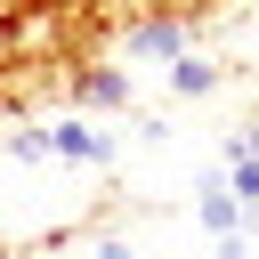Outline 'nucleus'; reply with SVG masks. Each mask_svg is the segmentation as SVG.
<instances>
[{"mask_svg":"<svg viewBox=\"0 0 259 259\" xmlns=\"http://www.w3.org/2000/svg\"><path fill=\"white\" fill-rule=\"evenodd\" d=\"M194 49V32L186 24H170V16H154V24H130V57H162V65H178Z\"/></svg>","mask_w":259,"mask_h":259,"instance_id":"nucleus-2","label":"nucleus"},{"mask_svg":"<svg viewBox=\"0 0 259 259\" xmlns=\"http://www.w3.org/2000/svg\"><path fill=\"white\" fill-rule=\"evenodd\" d=\"M40 154H49V130H16L8 138V162H40Z\"/></svg>","mask_w":259,"mask_h":259,"instance_id":"nucleus-6","label":"nucleus"},{"mask_svg":"<svg viewBox=\"0 0 259 259\" xmlns=\"http://www.w3.org/2000/svg\"><path fill=\"white\" fill-rule=\"evenodd\" d=\"M49 154H57V162H105V154H113V138H105V130H89V121L73 113V121H49Z\"/></svg>","mask_w":259,"mask_h":259,"instance_id":"nucleus-1","label":"nucleus"},{"mask_svg":"<svg viewBox=\"0 0 259 259\" xmlns=\"http://www.w3.org/2000/svg\"><path fill=\"white\" fill-rule=\"evenodd\" d=\"M194 219H202L219 243H227V235H243V202L227 194V178H202V186H194Z\"/></svg>","mask_w":259,"mask_h":259,"instance_id":"nucleus-3","label":"nucleus"},{"mask_svg":"<svg viewBox=\"0 0 259 259\" xmlns=\"http://www.w3.org/2000/svg\"><path fill=\"white\" fill-rule=\"evenodd\" d=\"M227 162H259V113H251V121L227 138Z\"/></svg>","mask_w":259,"mask_h":259,"instance_id":"nucleus-7","label":"nucleus"},{"mask_svg":"<svg viewBox=\"0 0 259 259\" xmlns=\"http://www.w3.org/2000/svg\"><path fill=\"white\" fill-rule=\"evenodd\" d=\"M97 259H138V251H130L121 235H105V243H97Z\"/></svg>","mask_w":259,"mask_h":259,"instance_id":"nucleus-8","label":"nucleus"},{"mask_svg":"<svg viewBox=\"0 0 259 259\" xmlns=\"http://www.w3.org/2000/svg\"><path fill=\"white\" fill-rule=\"evenodd\" d=\"M73 105H130V73H113V65H89V73H73Z\"/></svg>","mask_w":259,"mask_h":259,"instance_id":"nucleus-4","label":"nucleus"},{"mask_svg":"<svg viewBox=\"0 0 259 259\" xmlns=\"http://www.w3.org/2000/svg\"><path fill=\"white\" fill-rule=\"evenodd\" d=\"M170 89H178V97H210V89H219V65H210V57H194V49H186V57H178V65H170Z\"/></svg>","mask_w":259,"mask_h":259,"instance_id":"nucleus-5","label":"nucleus"}]
</instances>
